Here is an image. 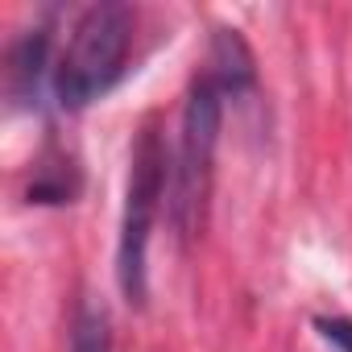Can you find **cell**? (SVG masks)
Instances as JSON below:
<instances>
[{
  "label": "cell",
  "mask_w": 352,
  "mask_h": 352,
  "mask_svg": "<svg viewBox=\"0 0 352 352\" xmlns=\"http://www.w3.org/2000/svg\"><path fill=\"white\" fill-rule=\"evenodd\" d=\"M166 199H170L166 141L157 133V120H145L129 149V183H124L120 236H116V286L129 307H145L149 298V236Z\"/></svg>",
  "instance_id": "obj_1"
},
{
  "label": "cell",
  "mask_w": 352,
  "mask_h": 352,
  "mask_svg": "<svg viewBox=\"0 0 352 352\" xmlns=\"http://www.w3.org/2000/svg\"><path fill=\"white\" fill-rule=\"evenodd\" d=\"M133 46V13L129 5L100 0L87 5L67 38V50L54 63V100L67 112L96 104L124 75V58Z\"/></svg>",
  "instance_id": "obj_2"
},
{
  "label": "cell",
  "mask_w": 352,
  "mask_h": 352,
  "mask_svg": "<svg viewBox=\"0 0 352 352\" xmlns=\"http://www.w3.org/2000/svg\"><path fill=\"white\" fill-rule=\"evenodd\" d=\"M220 116H224V91L216 87L212 75H195L187 104H183L174 162H170V204L166 208H170V224L179 232V241H191L204 228L216 145H220Z\"/></svg>",
  "instance_id": "obj_3"
},
{
  "label": "cell",
  "mask_w": 352,
  "mask_h": 352,
  "mask_svg": "<svg viewBox=\"0 0 352 352\" xmlns=\"http://www.w3.org/2000/svg\"><path fill=\"white\" fill-rule=\"evenodd\" d=\"M46 58H50V25H34V30H25V34L9 46L5 91H9L13 104L38 100L42 75H46Z\"/></svg>",
  "instance_id": "obj_4"
},
{
  "label": "cell",
  "mask_w": 352,
  "mask_h": 352,
  "mask_svg": "<svg viewBox=\"0 0 352 352\" xmlns=\"http://www.w3.org/2000/svg\"><path fill=\"white\" fill-rule=\"evenodd\" d=\"M204 75H212L224 96H241V91L253 87L257 63H253V50H249V42L241 38V30H224V25H220V30L212 34L208 71H204Z\"/></svg>",
  "instance_id": "obj_5"
},
{
  "label": "cell",
  "mask_w": 352,
  "mask_h": 352,
  "mask_svg": "<svg viewBox=\"0 0 352 352\" xmlns=\"http://www.w3.org/2000/svg\"><path fill=\"white\" fill-rule=\"evenodd\" d=\"M71 352H112V323L108 311L96 302H83L71 323Z\"/></svg>",
  "instance_id": "obj_6"
},
{
  "label": "cell",
  "mask_w": 352,
  "mask_h": 352,
  "mask_svg": "<svg viewBox=\"0 0 352 352\" xmlns=\"http://www.w3.org/2000/svg\"><path fill=\"white\" fill-rule=\"evenodd\" d=\"M315 331L336 352H352V319H344V315H319L315 319Z\"/></svg>",
  "instance_id": "obj_7"
}]
</instances>
